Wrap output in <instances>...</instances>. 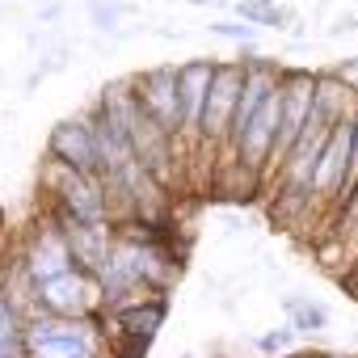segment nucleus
Masks as SVG:
<instances>
[{
	"label": "nucleus",
	"mask_w": 358,
	"mask_h": 358,
	"mask_svg": "<svg viewBox=\"0 0 358 358\" xmlns=\"http://www.w3.org/2000/svg\"><path fill=\"white\" fill-rule=\"evenodd\" d=\"M47 211H51V207H47ZM51 215L59 220V228H64V236H68V249H72L76 266H85L89 274H97V270L106 266L114 241H118V228H114V224H85V220L64 215V211H51Z\"/></svg>",
	"instance_id": "obj_9"
},
{
	"label": "nucleus",
	"mask_w": 358,
	"mask_h": 358,
	"mask_svg": "<svg viewBox=\"0 0 358 358\" xmlns=\"http://www.w3.org/2000/svg\"><path fill=\"white\" fill-rule=\"evenodd\" d=\"M211 5H215V9H228V13H232V5H236V0H211Z\"/></svg>",
	"instance_id": "obj_20"
},
{
	"label": "nucleus",
	"mask_w": 358,
	"mask_h": 358,
	"mask_svg": "<svg viewBox=\"0 0 358 358\" xmlns=\"http://www.w3.org/2000/svg\"><path fill=\"white\" fill-rule=\"evenodd\" d=\"M106 308L97 274H89L85 266H72L47 282H38V312L51 316H97Z\"/></svg>",
	"instance_id": "obj_4"
},
{
	"label": "nucleus",
	"mask_w": 358,
	"mask_h": 358,
	"mask_svg": "<svg viewBox=\"0 0 358 358\" xmlns=\"http://www.w3.org/2000/svg\"><path fill=\"white\" fill-rule=\"evenodd\" d=\"M85 13H89V26L97 34H118L122 22L131 13H139V9L131 5V0H85Z\"/></svg>",
	"instance_id": "obj_12"
},
{
	"label": "nucleus",
	"mask_w": 358,
	"mask_h": 358,
	"mask_svg": "<svg viewBox=\"0 0 358 358\" xmlns=\"http://www.w3.org/2000/svg\"><path fill=\"white\" fill-rule=\"evenodd\" d=\"M26 358H118V345L97 316H51L34 312L26 320Z\"/></svg>",
	"instance_id": "obj_1"
},
{
	"label": "nucleus",
	"mask_w": 358,
	"mask_h": 358,
	"mask_svg": "<svg viewBox=\"0 0 358 358\" xmlns=\"http://www.w3.org/2000/svg\"><path fill=\"white\" fill-rule=\"evenodd\" d=\"M0 358H26V320L0 295Z\"/></svg>",
	"instance_id": "obj_13"
},
{
	"label": "nucleus",
	"mask_w": 358,
	"mask_h": 358,
	"mask_svg": "<svg viewBox=\"0 0 358 358\" xmlns=\"http://www.w3.org/2000/svg\"><path fill=\"white\" fill-rule=\"evenodd\" d=\"M253 5H278V0H253Z\"/></svg>",
	"instance_id": "obj_22"
},
{
	"label": "nucleus",
	"mask_w": 358,
	"mask_h": 358,
	"mask_svg": "<svg viewBox=\"0 0 358 358\" xmlns=\"http://www.w3.org/2000/svg\"><path fill=\"white\" fill-rule=\"evenodd\" d=\"M182 5H211V0H182Z\"/></svg>",
	"instance_id": "obj_21"
},
{
	"label": "nucleus",
	"mask_w": 358,
	"mask_h": 358,
	"mask_svg": "<svg viewBox=\"0 0 358 358\" xmlns=\"http://www.w3.org/2000/svg\"><path fill=\"white\" fill-rule=\"evenodd\" d=\"M337 72H345V76H358V55H350V59H341V64H337Z\"/></svg>",
	"instance_id": "obj_18"
},
{
	"label": "nucleus",
	"mask_w": 358,
	"mask_h": 358,
	"mask_svg": "<svg viewBox=\"0 0 358 358\" xmlns=\"http://www.w3.org/2000/svg\"><path fill=\"white\" fill-rule=\"evenodd\" d=\"M295 337H299V333H295L291 324H278V329L262 333L253 345H257V354H262V358H282V354H291V350H295Z\"/></svg>",
	"instance_id": "obj_15"
},
{
	"label": "nucleus",
	"mask_w": 358,
	"mask_h": 358,
	"mask_svg": "<svg viewBox=\"0 0 358 358\" xmlns=\"http://www.w3.org/2000/svg\"><path fill=\"white\" fill-rule=\"evenodd\" d=\"M241 93H245V64L241 59H215V80H211V97L203 110L199 148L220 152V160H228V139H232V118H236Z\"/></svg>",
	"instance_id": "obj_3"
},
{
	"label": "nucleus",
	"mask_w": 358,
	"mask_h": 358,
	"mask_svg": "<svg viewBox=\"0 0 358 358\" xmlns=\"http://www.w3.org/2000/svg\"><path fill=\"white\" fill-rule=\"evenodd\" d=\"M350 30H358V17H354V13H345V17H337V22L329 26V34H350Z\"/></svg>",
	"instance_id": "obj_17"
},
{
	"label": "nucleus",
	"mask_w": 358,
	"mask_h": 358,
	"mask_svg": "<svg viewBox=\"0 0 358 358\" xmlns=\"http://www.w3.org/2000/svg\"><path fill=\"white\" fill-rule=\"evenodd\" d=\"M211 34L224 38V43H236V47H253L262 30L249 26V22H241V17H220V22H211Z\"/></svg>",
	"instance_id": "obj_14"
},
{
	"label": "nucleus",
	"mask_w": 358,
	"mask_h": 358,
	"mask_svg": "<svg viewBox=\"0 0 358 358\" xmlns=\"http://www.w3.org/2000/svg\"><path fill=\"white\" fill-rule=\"evenodd\" d=\"M282 358H320V354H308V350H291V354H282Z\"/></svg>",
	"instance_id": "obj_19"
},
{
	"label": "nucleus",
	"mask_w": 358,
	"mask_h": 358,
	"mask_svg": "<svg viewBox=\"0 0 358 358\" xmlns=\"http://www.w3.org/2000/svg\"><path fill=\"white\" fill-rule=\"evenodd\" d=\"M34 22H38V26H47V30H51V26H59V22H64V0H43L38 13H34Z\"/></svg>",
	"instance_id": "obj_16"
},
{
	"label": "nucleus",
	"mask_w": 358,
	"mask_h": 358,
	"mask_svg": "<svg viewBox=\"0 0 358 358\" xmlns=\"http://www.w3.org/2000/svg\"><path fill=\"white\" fill-rule=\"evenodd\" d=\"M47 156L80 169V173H97L101 177V148H97V135L89 127L85 114H72V118H59L47 135Z\"/></svg>",
	"instance_id": "obj_8"
},
{
	"label": "nucleus",
	"mask_w": 358,
	"mask_h": 358,
	"mask_svg": "<svg viewBox=\"0 0 358 358\" xmlns=\"http://www.w3.org/2000/svg\"><path fill=\"white\" fill-rule=\"evenodd\" d=\"M211 80H215V59H207V55H194L186 64H177V89H182V148L186 152H190V143L199 148Z\"/></svg>",
	"instance_id": "obj_7"
},
{
	"label": "nucleus",
	"mask_w": 358,
	"mask_h": 358,
	"mask_svg": "<svg viewBox=\"0 0 358 358\" xmlns=\"http://www.w3.org/2000/svg\"><path fill=\"white\" fill-rule=\"evenodd\" d=\"M17 257L26 262V270H30L34 282H47V278H55V274H64V270L76 266V257L68 249V236H64V228H59V220L51 211H43L34 220V228L26 232Z\"/></svg>",
	"instance_id": "obj_6"
},
{
	"label": "nucleus",
	"mask_w": 358,
	"mask_h": 358,
	"mask_svg": "<svg viewBox=\"0 0 358 358\" xmlns=\"http://www.w3.org/2000/svg\"><path fill=\"white\" fill-rule=\"evenodd\" d=\"M282 312H287V324L295 333H324L329 329V308L320 299H308V295H282Z\"/></svg>",
	"instance_id": "obj_11"
},
{
	"label": "nucleus",
	"mask_w": 358,
	"mask_h": 358,
	"mask_svg": "<svg viewBox=\"0 0 358 358\" xmlns=\"http://www.w3.org/2000/svg\"><path fill=\"white\" fill-rule=\"evenodd\" d=\"M316 106L333 118V122H350L358 118V80L345 72H316Z\"/></svg>",
	"instance_id": "obj_10"
},
{
	"label": "nucleus",
	"mask_w": 358,
	"mask_h": 358,
	"mask_svg": "<svg viewBox=\"0 0 358 358\" xmlns=\"http://www.w3.org/2000/svg\"><path fill=\"white\" fill-rule=\"evenodd\" d=\"M38 190H43L51 211H64L72 220H85V224H114L110 220V194H106V182L97 173H80V169L43 152Z\"/></svg>",
	"instance_id": "obj_2"
},
{
	"label": "nucleus",
	"mask_w": 358,
	"mask_h": 358,
	"mask_svg": "<svg viewBox=\"0 0 358 358\" xmlns=\"http://www.w3.org/2000/svg\"><path fill=\"white\" fill-rule=\"evenodd\" d=\"M131 85H135V97H139L143 114L156 118L169 135H177V143H182V89H177V64L143 68V72L131 76Z\"/></svg>",
	"instance_id": "obj_5"
}]
</instances>
